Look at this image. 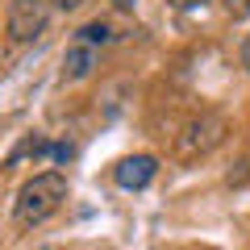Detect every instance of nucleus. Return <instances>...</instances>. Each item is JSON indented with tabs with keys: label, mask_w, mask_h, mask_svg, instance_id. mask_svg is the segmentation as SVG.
I'll return each mask as SVG.
<instances>
[{
	"label": "nucleus",
	"mask_w": 250,
	"mask_h": 250,
	"mask_svg": "<svg viewBox=\"0 0 250 250\" xmlns=\"http://www.w3.org/2000/svg\"><path fill=\"white\" fill-rule=\"evenodd\" d=\"M67 200V179L59 171H46V175H34L25 188L17 192V225H42L50 213H59V205Z\"/></svg>",
	"instance_id": "f257e3e1"
},
{
	"label": "nucleus",
	"mask_w": 250,
	"mask_h": 250,
	"mask_svg": "<svg viewBox=\"0 0 250 250\" xmlns=\"http://www.w3.org/2000/svg\"><path fill=\"white\" fill-rule=\"evenodd\" d=\"M221 138H225V117L221 113H200V117H192V121L184 125V134L175 138V154L179 159H200V154H208Z\"/></svg>",
	"instance_id": "f03ea898"
},
{
	"label": "nucleus",
	"mask_w": 250,
	"mask_h": 250,
	"mask_svg": "<svg viewBox=\"0 0 250 250\" xmlns=\"http://www.w3.org/2000/svg\"><path fill=\"white\" fill-rule=\"evenodd\" d=\"M50 17V0H9V34L17 42H29L46 29Z\"/></svg>",
	"instance_id": "7ed1b4c3"
},
{
	"label": "nucleus",
	"mask_w": 250,
	"mask_h": 250,
	"mask_svg": "<svg viewBox=\"0 0 250 250\" xmlns=\"http://www.w3.org/2000/svg\"><path fill=\"white\" fill-rule=\"evenodd\" d=\"M154 171H159L154 154H129V159H121L113 167V179H117V188H125V192H138V188H146L154 179Z\"/></svg>",
	"instance_id": "20e7f679"
},
{
	"label": "nucleus",
	"mask_w": 250,
	"mask_h": 250,
	"mask_svg": "<svg viewBox=\"0 0 250 250\" xmlns=\"http://www.w3.org/2000/svg\"><path fill=\"white\" fill-rule=\"evenodd\" d=\"M100 62V50L96 46H83V42H71L67 54H62V80H88Z\"/></svg>",
	"instance_id": "39448f33"
},
{
	"label": "nucleus",
	"mask_w": 250,
	"mask_h": 250,
	"mask_svg": "<svg viewBox=\"0 0 250 250\" xmlns=\"http://www.w3.org/2000/svg\"><path fill=\"white\" fill-rule=\"evenodd\" d=\"M71 42H83V46H96V50H100L104 42H113V29H108L104 21H88L83 29H75Z\"/></svg>",
	"instance_id": "423d86ee"
},
{
	"label": "nucleus",
	"mask_w": 250,
	"mask_h": 250,
	"mask_svg": "<svg viewBox=\"0 0 250 250\" xmlns=\"http://www.w3.org/2000/svg\"><path fill=\"white\" fill-rule=\"evenodd\" d=\"M221 9L229 13L233 21H242V17H250V0H221Z\"/></svg>",
	"instance_id": "0eeeda50"
},
{
	"label": "nucleus",
	"mask_w": 250,
	"mask_h": 250,
	"mask_svg": "<svg viewBox=\"0 0 250 250\" xmlns=\"http://www.w3.org/2000/svg\"><path fill=\"white\" fill-rule=\"evenodd\" d=\"M50 4H54V9H62V13H71V9H80L83 0H50Z\"/></svg>",
	"instance_id": "6e6552de"
},
{
	"label": "nucleus",
	"mask_w": 250,
	"mask_h": 250,
	"mask_svg": "<svg viewBox=\"0 0 250 250\" xmlns=\"http://www.w3.org/2000/svg\"><path fill=\"white\" fill-rule=\"evenodd\" d=\"M54 159H59V163H67V159H71V146H67V142H62V146H54Z\"/></svg>",
	"instance_id": "1a4fd4ad"
},
{
	"label": "nucleus",
	"mask_w": 250,
	"mask_h": 250,
	"mask_svg": "<svg viewBox=\"0 0 250 250\" xmlns=\"http://www.w3.org/2000/svg\"><path fill=\"white\" fill-rule=\"evenodd\" d=\"M196 4H205V0H171V9H196Z\"/></svg>",
	"instance_id": "9d476101"
},
{
	"label": "nucleus",
	"mask_w": 250,
	"mask_h": 250,
	"mask_svg": "<svg viewBox=\"0 0 250 250\" xmlns=\"http://www.w3.org/2000/svg\"><path fill=\"white\" fill-rule=\"evenodd\" d=\"M242 67L250 71V34H246V42H242Z\"/></svg>",
	"instance_id": "9b49d317"
},
{
	"label": "nucleus",
	"mask_w": 250,
	"mask_h": 250,
	"mask_svg": "<svg viewBox=\"0 0 250 250\" xmlns=\"http://www.w3.org/2000/svg\"><path fill=\"white\" fill-rule=\"evenodd\" d=\"M117 9H134V0H113Z\"/></svg>",
	"instance_id": "f8f14e48"
}]
</instances>
